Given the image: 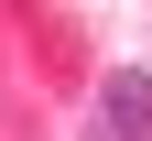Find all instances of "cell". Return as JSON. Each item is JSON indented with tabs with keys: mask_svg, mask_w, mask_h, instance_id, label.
Listing matches in <instances>:
<instances>
[{
	"mask_svg": "<svg viewBox=\"0 0 152 141\" xmlns=\"http://www.w3.org/2000/svg\"><path fill=\"white\" fill-rule=\"evenodd\" d=\"M98 119H109V141H152V76L120 65V76L98 87Z\"/></svg>",
	"mask_w": 152,
	"mask_h": 141,
	"instance_id": "1",
	"label": "cell"
}]
</instances>
